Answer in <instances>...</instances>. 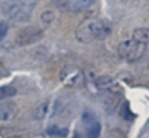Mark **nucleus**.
<instances>
[{
  "mask_svg": "<svg viewBox=\"0 0 149 138\" xmlns=\"http://www.w3.org/2000/svg\"><path fill=\"white\" fill-rule=\"evenodd\" d=\"M112 27L104 19H88L76 28V39L81 43H91L104 40L110 36Z\"/></svg>",
  "mask_w": 149,
  "mask_h": 138,
  "instance_id": "1",
  "label": "nucleus"
},
{
  "mask_svg": "<svg viewBox=\"0 0 149 138\" xmlns=\"http://www.w3.org/2000/svg\"><path fill=\"white\" fill-rule=\"evenodd\" d=\"M36 6V0H9L3 8V14L15 22L29 21Z\"/></svg>",
  "mask_w": 149,
  "mask_h": 138,
  "instance_id": "2",
  "label": "nucleus"
},
{
  "mask_svg": "<svg viewBox=\"0 0 149 138\" xmlns=\"http://www.w3.org/2000/svg\"><path fill=\"white\" fill-rule=\"evenodd\" d=\"M146 51V45L140 43L134 39H128V40H124L119 43L118 46V54L121 58L127 59V61H136L139 59Z\"/></svg>",
  "mask_w": 149,
  "mask_h": 138,
  "instance_id": "3",
  "label": "nucleus"
},
{
  "mask_svg": "<svg viewBox=\"0 0 149 138\" xmlns=\"http://www.w3.org/2000/svg\"><path fill=\"white\" fill-rule=\"evenodd\" d=\"M82 122L85 125V134L86 138H100L102 132V125L95 119V116L90 110H85L82 113Z\"/></svg>",
  "mask_w": 149,
  "mask_h": 138,
  "instance_id": "4",
  "label": "nucleus"
},
{
  "mask_svg": "<svg viewBox=\"0 0 149 138\" xmlns=\"http://www.w3.org/2000/svg\"><path fill=\"white\" fill-rule=\"evenodd\" d=\"M40 39H42V30L36 28V27H27L19 31V34L17 37V43L19 46H27V45L36 43Z\"/></svg>",
  "mask_w": 149,
  "mask_h": 138,
  "instance_id": "5",
  "label": "nucleus"
},
{
  "mask_svg": "<svg viewBox=\"0 0 149 138\" xmlns=\"http://www.w3.org/2000/svg\"><path fill=\"white\" fill-rule=\"evenodd\" d=\"M17 115H18V107L15 103H12V101L0 103V122L12 120Z\"/></svg>",
  "mask_w": 149,
  "mask_h": 138,
  "instance_id": "6",
  "label": "nucleus"
},
{
  "mask_svg": "<svg viewBox=\"0 0 149 138\" xmlns=\"http://www.w3.org/2000/svg\"><path fill=\"white\" fill-rule=\"evenodd\" d=\"M95 0H67L64 3V9L69 12H81L94 5Z\"/></svg>",
  "mask_w": 149,
  "mask_h": 138,
  "instance_id": "7",
  "label": "nucleus"
},
{
  "mask_svg": "<svg viewBox=\"0 0 149 138\" xmlns=\"http://www.w3.org/2000/svg\"><path fill=\"white\" fill-rule=\"evenodd\" d=\"M49 107H51V103L49 101H42L39 106H36V108L33 110V119L34 120H43L49 113Z\"/></svg>",
  "mask_w": 149,
  "mask_h": 138,
  "instance_id": "8",
  "label": "nucleus"
},
{
  "mask_svg": "<svg viewBox=\"0 0 149 138\" xmlns=\"http://www.w3.org/2000/svg\"><path fill=\"white\" fill-rule=\"evenodd\" d=\"M133 39L140 43H149V28H136L133 31Z\"/></svg>",
  "mask_w": 149,
  "mask_h": 138,
  "instance_id": "9",
  "label": "nucleus"
},
{
  "mask_svg": "<svg viewBox=\"0 0 149 138\" xmlns=\"http://www.w3.org/2000/svg\"><path fill=\"white\" fill-rule=\"evenodd\" d=\"M46 134H48L49 137H54V138H64V137H67L69 131H67L66 128L57 126V125H51V126L46 129Z\"/></svg>",
  "mask_w": 149,
  "mask_h": 138,
  "instance_id": "10",
  "label": "nucleus"
},
{
  "mask_svg": "<svg viewBox=\"0 0 149 138\" xmlns=\"http://www.w3.org/2000/svg\"><path fill=\"white\" fill-rule=\"evenodd\" d=\"M17 94V89L10 85H3L0 86V101H3L6 98H12Z\"/></svg>",
  "mask_w": 149,
  "mask_h": 138,
  "instance_id": "11",
  "label": "nucleus"
},
{
  "mask_svg": "<svg viewBox=\"0 0 149 138\" xmlns=\"http://www.w3.org/2000/svg\"><path fill=\"white\" fill-rule=\"evenodd\" d=\"M40 18H42V22L45 24V26H46V24L49 26V24L54 21V12L52 10H46V12H43V14H42Z\"/></svg>",
  "mask_w": 149,
  "mask_h": 138,
  "instance_id": "12",
  "label": "nucleus"
},
{
  "mask_svg": "<svg viewBox=\"0 0 149 138\" xmlns=\"http://www.w3.org/2000/svg\"><path fill=\"white\" fill-rule=\"evenodd\" d=\"M6 34H8V24L0 22V40H3Z\"/></svg>",
  "mask_w": 149,
  "mask_h": 138,
  "instance_id": "13",
  "label": "nucleus"
},
{
  "mask_svg": "<svg viewBox=\"0 0 149 138\" xmlns=\"http://www.w3.org/2000/svg\"><path fill=\"white\" fill-rule=\"evenodd\" d=\"M109 138H125V135H124L121 131H112L110 134H109Z\"/></svg>",
  "mask_w": 149,
  "mask_h": 138,
  "instance_id": "14",
  "label": "nucleus"
},
{
  "mask_svg": "<svg viewBox=\"0 0 149 138\" xmlns=\"http://www.w3.org/2000/svg\"><path fill=\"white\" fill-rule=\"evenodd\" d=\"M124 108H125V110H127V113H130V111H128V104H127V103H125V104H124ZM122 116H124V117H125L127 120H130V119L133 117V116H130V115H122Z\"/></svg>",
  "mask_w": 149,
  "mask_h": 138,
  "instance_id": "15",
  "label": "nucleus"
},
{
  "mask_svg": "<svg viewBox=\"0 0 149 138\" xmlns=\"http://www.w3.org/2000/svg\"><path fill=\"white\" fill-rule=\"evenodd\" d=\"M5 74H6V71H3L2 68H0V79H2V77L5 76Z\"/></svg>",
  "mask_w": 149,
  "mask_h": 138,
  "instance_id": "16",
  "label": "nucleus"
},
{
  "mask_svg": "<svg viewBox=\"0 0 149 138\" xmlns=\"http://www.w3.org/2000/svg\"><path fill=\"white\" fill-rule=\"evenodd\" d=\"M10 138H21V137H18V135H15V137H10Z\"/></svg>",
  "mask_w": 149,
  "mask_h": 138,
  "instance_id": "17",
  "label": "nucleus"
}]
</instances>
